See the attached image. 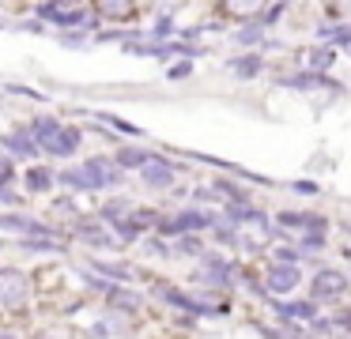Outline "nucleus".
<instances>
[{
    "label": "nucleus",
    "mask_w": 351,
    "mask_h": 339,
    "mask_svg": "<svg viewBox=\"0 0 351 339\" xmlns=\"http://www.w3.org/2000/svg\"><path fill=\"white\" fill-rule=\"evenodd\" d=\"M61 181H69V185H76V188H102V185H117L121 173H117L110 162L99 158V162H87V166H80V170L64 173Z\"/></svg>",
    "instance_id": "nucleus-1"
},
{
    "label": "nucleus",
    "mask_w": 351,
    "mask_h": 339,
    "mask_svg": "<svg viewBox=\"0 0 351 339\" xmlns=\"http://www.w3.org/2000/svg\"><path fill=\"white\" fill-rule=\"evenodd\" d=\"M117 162H121V166H144V162H147V155H144V151H132V147H125L121 155H117Z\"/></svg>",
    "instance_id": "nucleus-13"
},
{
    "label": "nucleus",
    "mask_w": 351,
    "mask_h": 339,
    "mask_svg": "<svg viewBox=\"0 0 351 339\" xmlns=\"http://www.w3.org/2000/svg\"><path fill=\"white\" fill-rule=\"evenodd\" d=\"M283 87H295V90H310V87H325V75L321 72H302V75H287V79H280Z\"/></svg>",
    "instance_id": "nucleus-8"
},
{
    "label": "nucleus",
    "mask_w": 351,
    "mask_h": 339,
    "mask_svg": "<svg viewBox=\"0 0 351 339\" xmlns=\"http://www.w3.org/2000/svg\"><path fill=\"white\" fill-rule=\"evenodd\" d=\"M313 68H317V72H321V68H332V60H336V49H332V45H328V49H313Z\"/></svg>",
    "instance_id": "nucleus-12"
},
{
    "label": "nucleus",
    "mask_w": 351,
    "mask_h": 339,
    "mask_svg": "<svg viewBox=\"0 0 351 339\" xmlns=\"http://www.w3.org/2000/svg\"><path fill=\"white\" fill-rule=\"evenodd\" d=\"M0 305L4 309H23L27 305V275L23 271H0Z\"/></svg>",
    "instance_id": "nucleus-2"
},
{
    "label": "nucleus",
    "mask_w": 351,
    "mask_h": 339,
    "mask_svg": "<svg viewBox=\"0 0 351 339\" xmlns=\"http://www.w3.org/2000/svg\"><path fill=\"white\" fill-rule=\"evenodd\" d=\"M268 290H276V294H287V290H295L298 286V268H287V264H276V268H268Z\"/></svg>",
    "instance_id": "nucleus-4"
},
{
    "label": "nucleus",
    "mask_w": 351,
    "mask_h": 339,
    "mask_svg": "<svg viewBox=\"0 0 351 339\" xmlns=\"http://www.w3.org/2000/svg\"><path fill=\"white\" fill-rule=\"evenodd\" d=\"M76 143H80V132L76 128H57L53 136H49L42 147L49 151V155H69V151H76Z\"/></svg>",
    "instance_id": "nucleus-5"
},
{
    "label": "nucleus",
    "mask_w": 351,
    "mask_h": 339,
    "mask_svg": "<svg viewBox=\"0 0 351 339\" xmlns=\"http://www.w3.org/2000/svg\"><path fill=\"white\" fill-rule=\"evenodd\" d=\"M42 15L53 19V23H84V12H80V8H69V4H46Z\"/></svg>",
    "instance_id": "nucleus-7"
},
{
    "label": "nucleus",
    "mask_w": 351,
    "mask_h": 339,
    "mask_svg": "<svg viewBox=\"0 0 351 339\" xmlns=\"http://www.w3.org/2000/svg\"><path fill=\"white\" fill-rule=\"evenodd\" d=\"M280 316H298V321H317V309H313V301H291V305H280Z\"/></svg>",
    "instance_id": "nucleus-10"
},
{
    "label": "nucleus",
    "mask_w": 351,
    "mask_h": 339,
    "mask_svg": "<svg viewBox=\"0 0 351 339\" xmlns=\"http://www.w3.org/2000/svg\"><path fill=\"white\" fill-rule=\"evenodd\" d=\"M283 12V4H272V8H265V12H261V23H276V15Z\"/></svg>",
    "instance_id": "nucleus-19"
},
{
    "label": "nucleus",
    "mask_w": 351,
    "mask_h": 339,
    "mask_svg": "<svg viewBox=\"0 0 351 339\" xmlns=\"http://www.w3.org/2000/svg\"><path fill=\"white\" fill-rule=\"evenodd\" d=\"M257 38H261V30H257V27H245L242 34H238V42H242V45H253Z\"/></svg>",
    "instance_id": "nucleus-16"
},
{
    "label": "nucleus",
    "mask_w": 351,
    "mask_h": 339,
    "mask_svg": "<svg viewBox=\"0 0 351 339\" xmlns=\"http://www.w3.org/2000/svg\"><path fill=\"white\" fill-rule=\"evenodd\" d=\"M200 226H208V215H197V211H185V215L170 218L167 230H200Z\"/></svg>",
    "instance_id": "nucleus-9"
},
{
    "label": "nucleus",
    "mask_w": 351,
    "mask_h": 339,
    "mask_svg": "<svg viewBox=\"0 0 351 339\" xmlns=\"http://www.w3.org/2000/svg\"><path fill=\"white\" fill-rule=\"evenodd\" d=\"M27 181H31V188H46V185H49V173H38V170H34Z\"/></svg>",
    "instance_id": "nucleus-18"
},
{
    "label": "nucleus",
    "mask_w": 351,
    "mask_h": 339,
    "mask_svg": "<svg viewBox=\"0 0 351 339\" xmlns=\"http://www.w3.org/2000/svg\"><path fill=\"white\" fill-rule=\"evenodd\" d=\"M321 38H328V42H351V27H321Z\"/></svg>",
    "instance_id": "nucleus-14"
},
{
    "label": "nucleus",
    "mask_w": 351,
    "mask_h": 339,
    "mask_svg": "<svg viewBox=\"0 0 351 339\" xmlns=\"http://www.w3.org/2000/svg\"><path fill=\"white\" fill-rule=\"evenodd\" d=\"M280 223H283V226H302V215H298V211H283Z\"/></svg>",
    "instance_id": "nucleus-17"
},
{
    "label": "nucleus",
    "mask_w": 351,
    "mask_h": 339,
    "mask_svg": "<svg viewBox=\"0 0 351 339\" xmlns=\"http://www.w3.org/2000/svg\"><path fill=\"white\" fill-rule=\"evenodd\" d=\"M99 12H102V15H132V8H129V4H102Z\"/></svg>",
    "instance_id": "nucleus-15"
},
{
    "label": "nucleus",
    "mask_w": 351,
    "mask_h": 339,
    "mask_svg": "<svg viewBox=\"0 0 351 339\" xmlns=\"http://www.w3.org/2000/svg\"><path fill=\"white\" fill-rule=\"evenodd\" d=\"M295 188H298V192H306V196L317 192V185H310V181H295Z\"/></svg>",
    "instance_id": "nucleus-20"
},
{
    "label": "nucleus",
    "mask_w": 351,
    "mask_h": 339,
    "mask_svg": "<svg viewBox=\"0 0 351 339\" xmlns=\"http://www.w3.org/2000/svg\"><path fill=\"white\" fill-rule=\"evenodd\" d=\"M147 170H144V181L147 185H155V188H162V185H170V181H174V170H170L167 162H152V158H147Z\"/></svg>",
    "instance_id": "nucleus-6"
},
{
    "label": "nucleus",
    "mask_w": 351,
    "mask_h": 339,
    "mask_svg": "<svg viewBox=\"0 0 351 339\" xmlns=\"http://www.w3.org/2000/svg\"><path fill=\"white\" fill-rule=\"evenodd\" d=\"M257 72H261V57H253V53L234 60V75H238V79H253Z\"/></svg>",
    "instance_id": "nucleus-11"
},
{
    "label": "nucleus",
    "mask_w": 351,
    "mask_h": 339,
    "mask_svg": "<svg viewBox=\"0 0 351 339\" xmlns=\"http://www.w3.org/2000/svg\"><path fill=\"white\" fill-rule=\"evenodd\" d=\"M343 290H348V279L336 268H321L313 275V298H340Z\"/></svg>",
    "instance_id": "nucleus-3"
}]
</instances>
